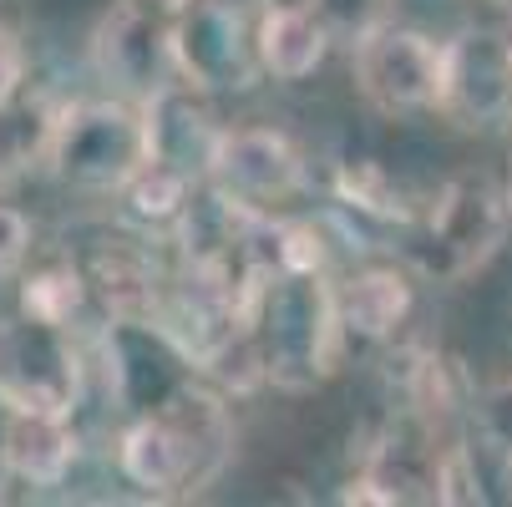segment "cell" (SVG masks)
Segmentation results:
<instances>
[{"label":"cell","instance_id":"2","mask_svg":"<svg viewBox=\"0 0 512 507\" xmlns=\"http://www.w3.org/2000/svg\"><path fill=\"white\" fill-rule=\"evenodd\" d=\"M249 335L264 355V376L284 391H315L340 366V310L335 284L320 274L274 269L249 305Z\"/></svg>","mask_w":512,"mask_h":507},{"label":"cell","instance_id":"15","mask_svg":"<svg viewBox=\"0 0 512 507\" xmlns=\"http://www.w3.org/2000/svg\"><path fill=\"white\" fill-rule=\"evenodd\" d=\"M87 284H92V295H102L112 320H137V325L158 320L163 289H168V279L153 269V259L137 249H97L87 264Z\"/></svg>","mask_w":512,"mask_h":507},{"label":"cell","instance_id":"26","mask_svg":"<svg viewBox=\"0 0 512 507\" xmlns=\"http://www.w3.org/2000/svg\"><path fill=\"white\" fill-rule=\"evenodd\" d=\"M507 492H512V447H507Z\"/></svg>","mask_w":512,"mask_h":507},{"label":"cell","instance_id":"5","mask_svg":"<svg viewBox=\"0 0 512 507\" xmlns=\"http://www.w3.org/2000/svg\"><path fill=\"white\" fill-rule=\"evenodd\" d=\"M442 66L447 41H431L426 31L381 21L355 36V87L386 117L431 112L442 102Z\"/></svg>","mask_w":512,"mask_h":507},{"label":"cell","instance_id":"1","mask_svg":"<svg viewBox=\"0 0 512 507\" xmlns=\"http://www.w3.org/2000/svg\"><path fill=\"white\" fill-rule=\"evenodd\" d=\"M229 447H234V421L224 401L198 386H178L168 401H158L148 416H137L122 431L117 467L132 487L153 497H173V492L203 487L224 467Z\"/></svg>","mask_w":512,"mask_h":507},{"label":"cell","instance_id":"11","mask_svg":"<svg viewBox=\"0 0 512 507\" xmlns=\"http://www.w3.org/2000/svg\"><path fill=\"white\" fill-rule=\"evenodd\" d=\"M148 112V142H153V158L158 163H173L178 173H188L193 183H208V168H213V148L224 127L213 122L203 92L193 82H168L158 97L142 102Z\"/></svg>","mask_w":512,"mask_h":507},{"label":"cell","instance_id":"20","mask_svg":"<svg viewBox=\"0 0 512 507\" xmlns=\"http://www.w3.org/2000/svg\"><path fill=\"white\" fill-rule=\"evenodd\" d=\"M482 477H477V462H472V447H442L436 452V502L447 507H472L482 502Z\"/></svg>","mask_w":512,"mask_h":507},{"label":"cell","instance_id":"7","mask_svg":"<svg viewBox=\"0 0 512 507\" xmlns=\"http://www.w3.org/2000/svg\"><path fill=\"white\" fill-rule=\"evenodd\" d=\"M173 56L178 77L198 92H244L264 71L259 41L234 0H193L183 16H173Z\"/></svg>","mask_w":512,"mask_h":507},{"label":"cell","instance_id":"23","mask_svg":"<svg viewBox=\"0 0 512 507\" xmlns=\"http://www.w3.org/2000/svg\"><path fill=\"white\" fill-rule=\"evenodd\" d=\"M21 87H26V46L6 21H0V102L16 97Z\"/></svg>","mask_w":512,"mask_h":507},{"label":"cell","instance_id":"19","mask_svg":"<svg viewBox=\"0 0 512 507\" xmlns=\"http://www.w3.org/2000/svg\"><path fill=\"white\" fill-rule=\"evenodd\" d=\"M335 193L340 203L360 208V213H376V219H391V224H411V208H406V193L396 188V178L371 163V158H360V163H345L335 173Z\"/></svg>","mask_w":512,"mask_h":507},{"label":"cell","instance_id":"17","mask_svg":"<svg viewBox=\"0 0 512 507\" xmlns=\"http://www.w3.org/2000/svg\"><path fill=\"white\" fill-rule=\"evenodd\" d=\"M188 193H193V178L178 173L173 163H158V158H148V163H142V168L117 188L122 208L132 213L137 224H178L183 208L193 203Z\"/></svg>","mask_w":512,"mask_h":507},{"label":"cell","instance_id":"18","mask_svg":"<svg viewBox=\"0 0 512 507\" xmlns=\"http://www.w3.org/2000/svg\"><path fill=\"white\" fill-rule=\"evenodd\" d=\"M87 295H92L87 269H77V264H46V269L26 274V284H21V310L36 315V320L66 325L71 315L87 305Z\"/></svg>","mask_w":512,"mask_h":507},{"label":"cell","instance_id":"25","mask_svg":"<svg viewBox=\"0 0 512 507\" xmlns=\"http://www.w3.org/2000/svg\"><path fill=\"white\" fill-rule=\"evenodd\" d=\"M148 6H158V11H168V16H183L193 0H148Z\"/></svg>","mask_w":512,"mask_h":507},{"label":"cell","instance_id":"4","mask_svg":"<svg viewBox=\"0 0 512 507\" xmlns=\"http://www.w3.org/2000/svg\"><path fill=\"white\" fill-rule=\"evenodd\" d=\"M502 234H507V198L492 188V178L457 173L431 198L426 234L416 244V269L426 279L462 284L497 254Z\"/></svg>","mask_w":512,"mask_h":507},{"label":"cell","instance_id":"3","mask_svg":"<svg viewBox=\"0 0 512 507\" xmlns=\"http://www.w3.org/2000/svg\"><path fill=\"white\" fill-rule=\"evenodd\" d=\"M148 158H153V142H148V112L142 107L112 97L61 107V127L51 142V173L61 183L87 193H117Z\"/></svg>","mask_w":512,"mask_h":507},{"label":"cell","instance_id":"13","mask_svg":"<svg viewBox=\"0 0 512 507\" xmlns=\"http://www.w3.org/2000/svg\"><path fill=\"white\" fill-rule=\"evenodd\" d=\"M411 279L401 269H360L335 284V310L345 335L355 340H391L411 315Z\"/></svg>","mask_w":512,"mask_h":507},{"label":"cell","instance_id":"21","mask_svg":"<svg viewBox=\"0 0 512 507\" xmlns=\"http://www.w3.org/2000/svg\"><path fill=\"white\" fill-rule=\"evenodd\" d=\"M274 259H279V269L320 274L325 269V239H320V229L305 224V219H279L274 224Z\"/></svg>","mask_w":512,"mask_h":507},{"label":"cell","instance_id":"24","mask_svg":"<svg viewBox=\"0 0 512 507\" xmlns=\"http://www.w3.org/2000/svg\"><path fill=\"white\" fill-rule=\"evenodd\" d=\"M477 411H482V431H487V437L502 442V447H512V381L497 386V391H487Z\"/></svg>","mask_w":512,"mask_h":507},{"label":"cell","instance_id":"14","mask_svg":"<svg viewBox=\"0 0 512 507\" xmlns=\"http://www.w3.org/2000/svg\"><path fill=\"white\" fill-rule=\"evenodd\" d=\"M71 416H51V411H11V431H6V467L11 477L31 482V487H61L71 462H77V431L66 426Z\"/></svg>","mask_w":512,"mask_h":507},{"label":"cell","instance_id":"10","mask_svg":"<svg viewBox=\"0 0 512 507\" xmlns=\"http://www.w3.org/2000/svg\"><path fill=\"white\" fill-rule=\"evenodd\" d=\"M208 183L254 213H274L305 188V158L274 127H224L213 148Z\"/></svg>","mask_w":512,"mask_h":507},{"label":"cell","instance_id":"8","mask_svg":"<svg viewBox=\"0 0 512 507\" xmlns=\"http://www.w3.org/2000/svg\"><path fill=\"white\" fill-rule=\"evenodd\" d=\"M92 61L127 97H137V102L158 97L168 82H178L173 16L148 6V0H117L92 36Z\"/></svg>","mask_w":512,"mask_h":507},{"label":"cell","instance_id":"9","mask_svg":"<svg viewBox=\"0 0 512 507\" xmlns=\"http://www.w3.org/2000/svg\"><path fill=\"white\" fill-rule=\"evenodd\" d=\"M436 112L462 132H502L512 122V41L497 31H457L447 41Z\"/></svg>","mask_w":512,"mask_h":507},{"label":"cell","instance_id":"22","mask_svg":"<svg viewBox=\"0 0 512 507\" xmlns=\"http://www.w3.org/2000/svg\"><path fill=\"white\" fill-rule=\"evenodd\" d=\"M31 249V224H26V213L11 208V203H0V279H11L21 269Z\"/></svg>","mask_w":512,"mask_h":507},{"label":"cell","instance_id":"6","mask_svg":"<svg viewBox=\"0 0 512 507\" xmlns=\"http://www.w3.org/2000/svg\"><path fill=\"white\" fill-rule=\"evenodd\" d=\"M0 401L16 411L71 416L82 401V355L71 350L66 325L11 315L0 320Z\"/></svg>","mask_w":512,"mask_h":507},{"label":"cell","instance_id":"12","mask_svg":"<svg viewBox=\"0 0 512 507\" xmlns=\"http://www.w3.org/2000/svg\"><path fill=\"white\" fill-rule=\"evenodd\" d=\"M259 61L274 82H305L325 66L330 51V21L315 6H269L254 26Z\"/></svg>","mask_w":512,"mask_h":507},{"label":"cell","instance_id":"16","mask_svg":"<svg viewBox=\"0 0 512 507\" xmlns=\"http://www.w3.org/2000/svg\"><path fill=\"white\" fill-rule=\"evenodd\" d=\"M61 127V107L46 92H16L0 102V183H16L31 168L51 163V142Z\"/></svg>","mask_w":512,"mask_h":507}]
</instances>
